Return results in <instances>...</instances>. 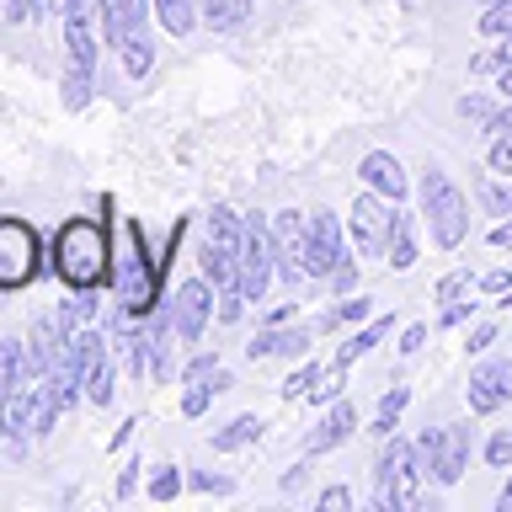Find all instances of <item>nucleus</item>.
<instances>
[{
    "label": "nucleus",
    "mask_w": 512,
    "mask_h": 512,
    "mask_svg": "<svg viewBox=\"0 0 512 512\" xmlns=\"http://www.w3.org/2000/svg\"><path fill=\"white\" fill-rule=\"evenodd\" d=\"M54 272L70 288H96L107 278V230L96 219H70L54 235Z\"/></svg>",
    "instance_id": "f257e3e1"
},
{
    "label": "nucleus",
    "mask_w": 512,
    "mask_h": 512,
    "mask_svg": "<svg viewBox=\"0 0 512 512\" xmlns=\"http://www.w3.org/2000/svg\"><path fill=\"white\" fill-rule=\"evenodd\" d=\"M422 214H427V230L443 251H454L464 235H470V198L454 187V176L427 166L422 171Z\"/></svg>",
    "instance_id": "f03ea898"
},
{
    "label": "nucleus",
    "mask_w": 512,
    "mask_h": 512,
    "mask_svg": "<svg viewBox=\"0 0 512 512\" xmlns=\"http://www.w3.org/2000/svg\"><path fill=\"white\" fill-rule=\"evenodd\" d=\"M416 496H422V454H416V443H390L374 464V507L411 512Z\"/></svg>",
    "instance_id": "7ed1b4c3"
},
{
    "label": "nucleus",
    "mask_w": 512,
    "mask_h": 512,
    "mask_svg": "<svg viewBox=\"0 0 512 512\" xmlns=\"http://www.w3.org/2000/svg\"><path fill=\"white\" fill-rule=\"evenodd\" d=\"M240 235H246V219L219 203L214 214H208V235H203V278L214 288L240 278Z\"/></svg>",
    "instance_id": "20e7f679"
},
{
    "label": "nucleus",
    "mask_w": 512,
    "mask_h": 512,
    "mask_svg": "<svg viewBox=\"0 0 512 512\" xmlns=\"http://www.w3.org/2000/svg\"><path fill=\"white\" fill-rule=\"evenodd\" d=\"M272 272H278V240H272V224L256 214V219H246V235H240V278H235L240 294L251 304H262Z\"/></svg>",
    "instance_id": "39448f33"
},
{
    "label": "nucleus",
    "mask_w": 512,
    "mask_h": 512,
    "mask_svg": "<svg viewBox=\"0 0 512 512\" xmlns=\"http://www.w3.org/2000/svg\"><path fill=\"white\" fill-rule=\"evenodd\" d=\"M416 454H422V464L432 470L438 486H454V480L464 475V464H470V427L464 422L427 427L422 438H416Z\"/></svg>",
    "instance_id": "423d86ee"
},
{
    "label": "nucleus",
    "mask_w": 512,
    "mask_h": 512,
    "mask_svg": "<svg viewBox=\"0 0 512 512\" xmlns=\"http://www.w3.org/2000/svg\"><path fill=\"white\" fill-rule=\"evenodd\" d=\"M43 272V240L22 219H0V288H27Z\"/></svg>",
    "instance_id": "0eeeda50"
},
{
    "label": "nucleus",
    "mask_w": 512,
    "mask_h": 512,
    "mask_svg": "<svg viewBox=\"0 0 512 512\" xmlns=\"http://www.w3.org/2000/svg\"><path fill=\"white\" fill-rule=\"evenodd\" d=\"M123 246H128V256H123V262H118V294H123V310H134V315H144V310H150V304H155L160 272L150 267V256H144L139 224H128Z\"/></svg>",
    "instance_id": "6e6552de"
},
{
    "label": "nucleus",
    "mask_w": 512,
    "mask_h": 512,
    "mask_svg": "<svg viewBox=\"0 0 512 512\" xmlns=\"http://www.w3.org/2000/svg\"><path fill=\"white\" fill-rule=\"evenodd\" d=\"M347 230H352V246H358L363 256H384L390 230H395V203L384 198V192H363V198L352 203V214H347Z\"/></svg>",
    "instance_id": "1a4fd4ad"
},
{
    "label": "nucleus",
    "mask_w": 512,
    "mask_h": 512,
    "mask_svg": "<svg viewBox=\"0 0 512 512\" xmlns=\"http://www.w3.org/2000/svg\"><path fill=\"white\" fill-rule=\"evenodd\" d=\"M342 262H347L342 224H336L331 208H315V214H310V251H304V272H310V278H331Z\"/></svg>",
    "instance_id": "9d476101"
},
{
    "label": "nucleus",
    "mask_w": 512,
    "mask_h": 512,
    "mask_svg": "<svg viewBox=\"0 0 512 512\" xmlns=\"http://www.w3.org/2000/svg\"><path fill=\"white\" fill-rule=\"evenodd\" d=\"M512 400V358H486L470 368V411L491 416Z\"/></svg>",
    "instance_id": "9b49d317"
},
{
    "label": "nucleus",
    "mask_w": 512,
    "mask_h": 512,
    "mask_svg": "<svg viewBox=\"0 0 512 512\" xmlns=\"http://www.w3.org/2000/svg\"><path fill=\"white\" fill-rule=\"evenodd\" d=\"M208 315H214V294H208V278H192L176 288V304H171V326L182 342H198L203 326H208Z\"/></svg>",
    "instance_id": "f8f14e48"
},
{
    "label": "nucleus",
    "mask_w": 512,
    "mask_h": 512,
    "mask_svg": "<svg viewBox=\"0 0 512 512\" xmlns=\"http://www.w3.org/2000/svg\"><path fill=\"white\" fill-rule=\"evenodd\" d=\"M272 240H278V272L288 283L310 278L304 272V251H310V224H299V214H278L272 219Z\"/></svg>",
    "instance_id": "ddd939ff"
},
{
    "label": "nucleus",
    "mask_w": 512,
    "mask_h": 512,
    "mask_svg": "<svg viewBox=\"0 0 512 512\" xmlns=\"http://www.w3.org/2000/svg\"><path fill=\"white\" fill-rule=\"evenodd\" d=\"M64 326H59V315H48V320H38V326L27 331V374L32 379H43L48 368H59V358H64Z\"/></svg>",
    "instance_id": "4468645a"
},
{
    "label": "nucleus",
    "mask_w": 512,
    "mask_h": 512,
    "mask_svg": "<svg viewBox=\"0 0 512 512\" xmlns=\"http://www.w3.org/2000/svg\"><path fill=\"white\" fill-rule=\"evenodd\" d=\"M358 176H363V182L374 187V192H384L390 203L406 198V171H400V160H395L390 150H368L363 166H358Z\"/></svg>",
    "instance_id": "2eb2a0df"
},
{
    "label": "nucleus",
    "mask_w": 512,
    "mask_h": 512,
    "mask_svg": "<svg viewBox=\"0 0 512 512\" xmlns=\"http://www.w3.org/2000/svg\"><path fill=\"white\" fill-rule=\"evenodd\" d=\"M144 11L150 0H102V22H107V43H128L134 32H144Z\"/></svg>",
    "instance_id": "dca6fc26"
},
{
    "label": "nucleus",
    "mask_w": 512,
    "mask_h": 512,
    "mask_svg": "<svg viewBox=\"0 0 512 512\" xmlns=\"http://www.w3.org/2000/svg\"><path fill=\"white\" fill-rule=\"evenodd\" d=\"M352 427H358V406H352V400H336V406L326 411V422L310 432V443H304V448H310V454H326V448L352 438Z\"/></svg>",
    "instance_id": "f3484780"
},
{
    "label": "nucleus",
    "mask_w": 512,
    "mask_h": 512,
    "mask_svg": "<svg viewBox=\"0 0 512 512\" xmlns=\"http://www.w3.org/2000/svg\"><path fill=\"white\" fill-rule=\"evenodd\" d=\"M64 48H70V64H96V38H91L86 0H75V6L64 11Z\"/></svg>",
    "instance_id": "a211bd4d"
},
{
    "label": "nucleus",
    "mask_w": 512,
    "mask_h": 512,
    "mask_svg": "<svg viewBox=\"0 0 512 512\" xmlns=\"http://www.w3.org/2000/svg\"><path fill=\"white\" fill-rule=\"evenodd\" d=\"M310 352V331H262L256 342H246V358L262 363V358H304Z\"/></svg>",
    "instance_id": "6ab92c4d"
},
{
    "label": "nucleus",
    "mask_w": 512,
    "mask_h": 512,
    "mask_svg": "<svg viewBox=\"0 0 512 512\" xmlns=\"http://www.w3.org/2000/svg\"><path fill=\"white\" fill-rule=\"evenodd\" d=\"M59 411H70V406H64V395H59V384L38 379V390H32V438H48L54 422H59Z\"/></svg>",
    "instance_id": "aec40b11"
},
{
    "label": "nucleus",
    "mask_w": 512,
    "mask_h": 512,
    "mask_svg": "<svg viewBox=\"0 0 512 512\" xmlns=\"http://www.w3.org/2000/svg\"><path fill=\"white\" fill-rule=\"evenodd\" d=\"M384 262H390L395 272L416 267V219L400 214V208H395V230H390V246H384Z\"/></svg>",
    "instance_id": "412c9836"
},
{
    "label": "nucleus",
    "mask_w": 512,
    "mask_h": 512,
    "mask_svg": "<svg viewBox=\"0 0 512 512\" xmlns=\"http://www.w3.org/2000/svg\"><path fill=\"white\" fill-rule=\"evenodd\" d=\"M406 406H411V390H406V384H390V395L379 400V416H374V438H379V443L395 438V427H400V416H406Z\"/></svg>",
    "instance_id": "4be33fe9"
},
{
    "label": "nucleus",
    "mask_w": 512,
    "mask_h": 512,
    "mask_svg": "<svg viewBox=\"0 0 512 512\" xmlns=\"http://www.w3.org/2000/svg\"><path fill=\"white\" fill-rule=\"evenodd\" d=\"M384 336H390V315H384V320H368V326H363L358 336H352V342H347L342 352H336V368H352V363L363 358V352H374V347L384 342Z\"/></svg>",
    "instance_id": "5701e85b"
},
{
    "label": "nucleus",
    "mask_w": 512,
    "mask_h": 512,
    "mask_svg": "<svg viewBox=\"0 0 512 512\" xmlns=\"http://www.w3.org/2000/svg\"><path fill=\"white\" fill-rule=\"evenodd\" d=\"M256 438H262V416H235V422L230 427H219L214 432V448H219V454H235V448H246V443H256Z\"/></svg>",
    "instance_id": "b1692460"
},
{
    "label": "nucleus",
    "mask_w": 512,
    "mask_h": 512,
    "mask_svg": "<svg viewBox=\"0 0 512 512\" xmlns=\"http://www.w3.org/2000/svg\"><path fill=\"white\" fill-rule=\"evenodd\" d=\"M27 379V358H22V342H0V400L11 390H22Z\"/></svg>",
    "instance_id": "393cba45"
},
{
    "label": "nucleus",
    "mask_w": 512,
    "mask_h": 512,
    "mask_svg": "<svg viewBox=\"0 0 512 512\" xmlns=\"http://www.w3.org/2000/svg\"><path fill=\"white\" fill-rule=\"evenodd\" d=\"M198 6H203V22L214 32H224V27H235V22L251 16V0H198Z\"/></svg>",
    "instance_id": "a878e982"
},
{
    "label": "nucleus",
    "mask_w": 512,
    "mask_h": 512,
    "mask_svg": "<svg viewBox=\"0 0 512 512\" xmlns=\"http://www.w3.org/2000/svg\"><path fill=\"white\" fill-rule=\"evenodd\" d=\"M171 320H155L150 326V379H171Z\"/></svg>",
    "instance_id": "bb28decb"
},
{
    "label": "nucleus",
    "mask_w": 512,
    "mask_h": 512,
    "mask_svg": "<svg viewBox=\"0 0 512 512\" xmlns=\"http://www.w3.org/2000/svg\"><path fill=\"white\" fill-rule=\"evenodd\" d=\"M91 315H96L91 288H75V299H64V310H59V326H64V336L86 331V326H91Z\"/></svg>",
    "instance_id": "cd10ccee"
},
{
    "label": "nucleus",
    "mask_w": 512,
    "mask_h": 512,
    "mask_svg": "<svg viewBox=\"0 0 512 512\" xmlns=\"http://www.w3.org/2000/svg\"><path fill=\"white\" fill-rule=\"evenodd\" d=\"M91 86H96V80H91V64H70V70H64V107L80 112V107L91 102Z\"/></svg>",
    "instance_id": "c85d7f7f"
},
{
    "label": "nucleus",
    "mask_w": 512,
    "mask_h": 512,
    "mask_svg": "<svg viewBox=\"0 0 512 512\" xmlns=\"http://www.w3.org/2000/svg\"><path fill=\"white\" fill-rule=\"evenodd\" d=\"M155 16L171 38H187L192 32V0H155Z\"/></svg>",
    "instance_id": "c756f323"
},
{
    "label": "nucleus",
    "mask_w": 512,
    "mask_h": 512,
    "mask_svg": "<svg viewBox=\"0 0 512 512\" xmlns=\"http://www.w3.org/2000/svg\"><path fill=\"white\" fill-rule=\"evenodd\" d=\"M150 59H155V48H150V38H144V32H134V38L123 43V75H128V80L150 75Z\"/></svg>",
    "instance_id": "7c9ffc66"
},
{
    "label": "nucleus",
    "mask_w": 512,
    "mask_h": 512,
    "mask_svg": "<svg viewBox=\"0 0 512 512\" xmlns=\"http://www.w3.org/2000/svg\"><path fill=\"white\" fill-rule=\"evenodd\" d=\"M475 198H480V208H486V214H496V219L512 214V192L496 187L491 176H475Z\"/></svg>",
    "instance_id": "2f4dec72"
},
{
    "label": "nucleus",
    "mask_w": 512,
    "mask_h": 512,
    "mask_svg": "<svg viewBox=\"0 0 512 512\" xmlns=\"http://www.w3.org/2000/svg\"><path fill=\"white\" fill-rule=\"evenodd\" d=\"M320 374H326V368H320V363H299L294 374L283 379V400H299V395H310Z\"/></svg>",
    "instance_id": "473e14b6"
},
{
    "label": "nucleus",
    "mask_w": 512,
    "mask_h": 512,
    "mask_svg": "<svg viewBox=\"0 0 512 512\" xmlns=\"http://www.w3.org/2000/svg\"><path fill=\"white\" fill-rule=\"evenodd\" d=\"M480 32H486V38H507L512 32V0H496V6L480 11Z\"/></svg>",
    "instance_id": "72a5a7b5"
},
{
    "label": "nucleus",
    "mask_w": 512,
    "mask_h": 512,
    "mask_svg": "<svg viewBox=\"0 0 512 512\" xmlns=\"http://www.w3.org/2000/svg\"><path fill=\"white\" fill-rule=\"evenodd\" d=\"M214 395H219V390H214L208 379L187 384V390H182V416H203V411H208V400H214Z\"/></svg>",
    "instance_id": "f704fd0d"
},
{
    "label": "nucleus",
    "mask_w": 512,
    "mask_h": 512,
    "mask_svg": "<svg viewBox=\"0 0 512 512\" xmlns=\"http://www.w3.org/2000/svg\"><path fill=\"white\" fill-rule=\"evenodd\" d=\"M470 283H475V278L459 267V272H448V278H443L438 288H432V299H438V304H454L459 294H470Z\"/></svg>",
    "instance_id": "c9c22d12"
},
{
    "label": "nucleus",
    "mask_w": 512,
    "mask_h": 512,
    "mask_svg": "<svg viewBox=\"0 0 512 512\" xmlns=\"http://www.w3.org/2000/svg\"><path fill=\"white\" fill-rule=\"evenodd\" d=\"M342 384H347V368H336V363H331V374H320V379H315V390L304 395V400H336V395H342Z\"/></svg>",
    "instance_id": "e433bc0d"
},
{
    "label": "nucleus",
    "mask_w": 512,
    "mask_h": 512,
    "mask_svg": "<svg viewBox=\"0 0 512 512\" xmlns=\"http://www.w3.org/2000/svg\"><path fill=\"white\" fill-rule=\"evenodd\" d=\"M486 459L496 464V470H512V427H502V432L486 443Z\"/></svg>",
    "instance_id": "4c0bfd02"
},
{
    "label": "nucleus",
    "mask_w": 512,
    "mask_h": 512,
    "mask_svg": "<svg viewBox=\"0 0 512 512\" xmlns=\"http://www.w3.org/2000/svg\"><path fill=\"white\" fill-rule=\"evenodd\" d=\"M459 118H470V123H491V118H496V107L486 102V96H475V91H470V96H459Z\"/></svg>",
    "instance_id": "58836bf2"
},
{
    "label": "nucleus",
    "mask_w": 512,
    "mask_h": 512,
    "mask_svg": "<svg viewBox=\"0 0 512 512\" xmlns=\"http://www.w3.org/2000/svg\"><path fill=\"white\" fill-rule=\"evenodd\" d=\"M112 384H118V368H102V374H96L91 384H86V395H91V406H107V400H112Z\"/></svg>",
    "instance_id": "ea45409f"
},
{
    "label": "nucleus",
    "mask_w": 512,
    "mask_h": 512,
    "mask_svg": "<svg viewBox=\"0 0 512 512\" xmlns=\"http://www.w3.org/2000/svg\"><path fill=\"white\" fill-rule=\"evenodd\" d=\"M214 374H219V358H214V352H203V358H192L182 368V384H198V379H214Z\"/></svg>",
    "instance_id": "a19ab883"
},
{
    "label": "nucleus",
    "mask_w": 512,
    "mask_h": 512,
    "mask_svg": "<svg viewBox=\"0 0 512 512\" xmlns=\"http://www.w3.org/2000/svg\"><path fill=\"white\" fill-rule=\"evenodd\" d=\"M176 491H182V475H176V464H171V470H160V475L150 480V496H155V502H171Z\"/></svg>",
    "instance_id": "79ce46f5"
},
{
    "label": "nucleus",
    "mask_w": 512,
    "mask_h": 512,
    "mask_svg": "<svg viewBox=\"0 0 512 512\" xmlns=\"http://www.w3.org/2000/svg\"><path fill=\"white\" fill-rule=\"evenodd\" d=\"M240 304H246L240 283H224V288H219V320H240Z\"/></svg>",
    "instance_id": "37998d69"
},
{
    "label": "nucleus",
    "mask_w": 512,
    "mask_h": 512,
    "mask_svg": "<svg viewBox=\"0 0 512 512\" xmlns=\"http://www.w3.org/2000/svg\"><path fill=\"white\" fill-rule=\"evenodd\" d=\"M315 507H320V512H347V507H352V491H347V486H326V491L315 496Z\"/></svg>",
    "instance_id": "c03bdc74"
},
{
    "label": "nucleus",
    "mask_w": 512,
    "mask_h": 512,
    "mask_svg": "<svg viewBox=\"0 0 512 512\" xmlns=\"http://www.w3.org/2000/svg\"><path fill=\"white\" fill-rule=\"evenodd\" d=\"M368 315V299H342L336 310L326 315V326H342V320H363Z\"/></svg>",
    "instance_id": "a18cd8bd"
},
{
    "label": "nucleus",
    "mask_w": 512,
    "mask_h": 512,
    "mask_svg": "<svg viewBox=\"0 0 512 512\" xmlns=\"http://www.w3.org/2000/svg\"><path fill=\"white\" fill-rule=\"evenodd\" d=\"M491 171L512 176V134H496V144H491Z\"/></svg>",
    "instance_id": "49530a36"
},
{
    "label": "nucleus",
    "mask_w": 512,
    "mask_h": 512,
    "mask_svg": "<svg viewBox=\"0 0 512 512\" xmlns=\"http://www.w3.org/2000/svg\"><path fill=\"white\" fill-rule=\"evenodd\" d=\"M475 288H486V294H512V272L507 267H496V272H480Z\"/></svg>",
    "instance_id": "de8ad7c7"
},
{
    "label": "nucleus",
    "mask_w": 512,
    "mask_h": 512,
    "mask_svg": "<svg viewBox=\"0 0 512 512\" xmlns=\"http://www.w3.org/2000/svg\"><path fill=\"white\" fill-rule=\"evenodd\" d=\"M470 315H475V299H454V304H443V326H464Z\"/></svg>",
    "instance_id": "09e8293b"
},
{
    "label": "nucleus",
    "mask_w": 512,
    "mask_h": 512,
    "mask_svg": "<svg viewBox=\"0 0 512 512\" xmlns=\"http://www.w3.org/2000/svg\"><path fill=\"white\" fill-rule=\"evenodd\" d=\"M43 6H48V0H11L6 16H11V22H32V16H43Z\"/></svg>",
    "instance_id": "8fccbe9b"
},
{
    "label": "nucleus",
    "mask_w": 512,
    "mask_h": 512,
    "mask_svg": "<svg viewBox=\"0 0 512 512\" xmlns=\"http://www.w3.org/2000/svg\"><path fill=\"white\" fill-rule=\"evenodd\" d=\"M507 59H512V54H507V48H491V54H480V59L470 64V70H475V75H491V70H502V64H507Z\"/></svg>",
    "instance_id": "3c124183"
},
{
    "label": "nucleus",
    "mask_w": 512,
    "mask_h": 512,
    "mask_svg": "<svg viewBox=\"0 0 512 512\" xmlns=\"http://www.w3.org/2000/svg\"><path fill=\"white\" fill-rule=\"evenodd\" d=\"M331 283H336V294H352V288H358V267H352V262H342V267L331 272Z\"/></svg>",
    "instance_id": "603ef678"
},
{
    "label": "nucleus",
    "mask_w": 512,
    "mask_h": 512,
    "mask_svg": "<svg viewBox=\"0 0 512 512\" xmlns=\"http://www.w3.org/2000/svg\"><path fill=\"white\" fill-rule=\"evenodd\" d=\"M491 342H496V326L486 320V326H475V331H470V342H464V347H470V352H486Z\"/></svg>",
    "instance_id": "864d4df0"
},
{
    "label": "nucleus",
    "mask_w": 512,
    "mask_h": 512,
    "mask_svg": "<svg viewBox=\"0 0 512 512\" xmlns=\"http://www.w3.org/2000/svg\"><path fill=\"white\" fill-rule=\"evenodd\" d=\"M192 486H198V491H219V496H224V491L235 486V480H224V475H192Z\"/></svg>",
    "instance_id": "5fc2aeb1"
},
{
    "label": "nucleus",
    "mask_w": 512,
    "mask_h": 512,
    "mask_svg": "<svg viewBox=\"0 0 512 512\" xmlns=\"http://www.w3.org/2000/svg\"><path fill=\"white\" fill-rule=\"evenodd\" d=\"M304 480H310V464H304V459H299V464H294V470H288V475H283V491H299V486H304Z\"/></svg>",
    "instance_id": "6e6d98bb"
},
{
    "label": "nucleus",
    "mask_w": 512,
    "mask_h": 512,
    "mask_svg": "<svg viewBox=\"0 0 512 512\" xmlns=\"http://www.w3.org/2000/svg\"><path fill=\"white\" fill-rule=\"evenodd\" d=\"M422 342H427V326H411L406 336H400V352H406V358H411V352L422 347Z\"/></svg>",
    "instance_id": "4d7b16f0"
},
{
    "label": "nucleus",
    "mask_w": 512,
    "mask_h": 512,
    "mask_svg": "<svg viewBox=\"0 0 512 512\" xmlns=\"http://www.w3.org/2000/svg\"><path fill=\"white\" fill-rule=\"evenodd\" d=\"M486 128H491V134H512V107H496V118Z\"/></svg>",
    "instance_id": "13d9d810"
},
{
    "label": "nucleus",
    "mask_w": 512,
    "mask_h": 512,
    "mask_svg": "<svg viewBox=\"0 0 512 512\" xmlns=\"http://www.w3.org/2000/svg\"><path fill=\"white\" fill-rule=\"evenodd\" d=\"M491 246H512V219H502V224H496V230H491Z\"/></svg>",
    "instance_id": "bf43d9fd"
},
{
    "label": "nucleus",
    "mask_w": 512,
    "mask_h": 512,
    "mask_svg": "<svg viewBox=\"0 0 512 512\" xmlns=\"http://www.w3.org/2000/svg\"><path fill=\"white\" fill-rule=\"evenodd\" d=\"M496 91H502V96H507V102H512V59L502 64V70H496Z\"/></svg>",
    "instance_id": "052dcab7"
},
{
    "label": "nucleus",
    "mask_w": 512,
    "mask_h": 512,
    "mask_svg": "<svg viewBox=\"0 0 512 512\" xmlns=\"http://www.w3.org/2000/svg\"><path fill=\"white\" fill-rule=\"evenodd\" d=\"M134 470H139V464H128V470L118 475V496H134V480H139Z\"/></svg>",
    "instance_id": "680f3d73"
},
{
    "label": "nucleus",
    "mask_w": 512,
    "mask_h": 512,
    "mask_svg": "<svg viewBox=\"0 0 512 512\" xmlns=\"http://www.w3.org/2000/svg\"><path fill=\"white\" fill-rule=\"evenodd\" d=\"M496 512H512V470H507V486H502V496H496Z\"/></svg>",
    "instance_id": "e2e57ef3"
},
{
    "label": "nucleus",
    "mask_w": 512,
    "mask_h": 512,
    "mask_svg": "<svg viewBox=\"0 0 512 512\" xmlns=\"http://www.w3.org/2000/svg\"><path fill=\"white\" fill-rule=\"evenodd\" d=\"M502 48H507V54H512V32H507V38H502Z\"/></svg>",
    "instance_id": "0e129e2a"
},
{
    "label": "nucleus",
    "mask_w": 512,
    "mask_h": 512,
    "mask_svg": "<svg viewBox=\"0 0 512 512\" xmlns=\"http://www.w3.org/2000/svg\"><path fill=\"white\" fill-rule=\"evenodd\" d=\"M70 6H75V0H59V11H70Z\"/></svg>",
    "instance_id": "69168bd1"
},
{
    "label": "nucleus",
    "mask_w": 512,
    "mask_h": 512,
    "mask_svg": "<svg viewBox=\"0 0 512 512\" xmlns=\"http://www.w3.org/2000/svg\"><path fill=\"white\" fill-rule=\"evenodd\" d=\"M480 6H496V0H480Z\"/></svg>",
    "instance_id": "338daca9"
},
{
    "label": "nucleus",
    "mask_w": 512,
    "mask_h": 512,
    "mask_svg": "<svg viewBox=\"0 0 512 512\" xmlns=\"http://www.w3.org/2000/svg\"><path fill=\"white\" fill-rule=\"evenodd\" d=\"M502 304H512V299H502Z\"/></svg>",
    "instance_id": "774afa93"
}]
</instances>
